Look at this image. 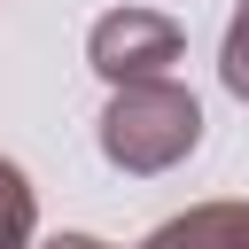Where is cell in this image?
Here are the masks:
<instances>
[{"instance_id":"3","label":"cell","mask_w":249,"mask_h":249,"mask_svg":"<svg viewBox=\"0 0 249 249\" xmlns=\"http://www.w3.org/2000/svg\"><path fill=\"white\" fill-rule=\"evenodd\" d=\"M140 249H249V202H195L163 218Z\"/></svg>"},{"instance_id":"5","label":"cell","mask_w":249,"mask_h":249,"mask_svg":"<svg viewBox=\"0 0 249 249\" xmlns=\"http://www.w3.org/2000/svg\"><path fill=\"white\" fill-rule=\"evenodd\" d=\"M218 78H226V93H233V101H249V0H233V16H226V39H218Z\"/></svg>"},{"instance_id":"1","label":"cell","mask_w":249,"mask_h":249,"mask_svg":"<svg viewBox=\"0 0 249 249\" xmlns=\"http://www.w3.org/2000/svg\"><path fill=\"white\" fill-rule=\"evenodd\" d=\"M202 148V101L179 78H148V86H117L101 109V156L132 179H156L171 163H187Z\"/></svg>"},{"instance_id":"4","label":"cell","mask_w":249,"mask_h":249,"mask_svg":"<svg viewBox=\"0 0 249 249\" xmlns=\"http://www.w3.org/2000/svg\"><path fill=\"white\" fill-rule=\"evenodd\" d=\"M31 233H39V195H31L23 163L0 156V249H31Z\"/></svg>"},{"instance_id":"2","label":"cell","mask_w":249,"mask_h":249,"mask_svg":"<svg viewBox=\"0 0 249 249\" xmlns=\"http://www.w3.org/2000/svg\"><path fill=\"white\" fill-rule=\"evenodd\" d=\"M179 47H187V31H179L163 8H109V16H93V31H86V62H93L109 86L171 78Z\"/></svg>"}]
</instances>
